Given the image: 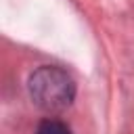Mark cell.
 Instances as JSON below:
<instances>
[{"label":"cell","mask_w":134,"mask_h":134,"mask_svg":"<svg viewBox=\"0 0 134 134\" xmlns=\"http://www.w3.org/2000/svg\"><path fill=\"white\" fill-rule=\"evenodd\" d=\"M27 92L36 107L46 113H59L71 107L75 98V82L63 67L42 65L29 75Z\"/></svg>","instance_id":"obj_1"},{"label":"cell","mask_w":134,"mask_h":134,"mask_svg":"<svg viewBox=\"0 0 134 134\" xmlns=\"http://www.w3.org/2000/svg\"><path fill=\"white\" fill-rule=\"evenodd\" d=\"M36 134H73V132L65 121L54 119V117H46V119H42L38 124Z\"/></svg>","instance_id":"obj_2"}]
</instances>
